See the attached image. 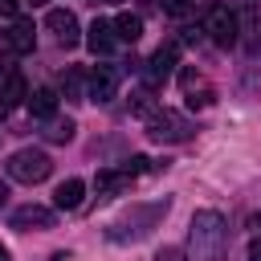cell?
<instances>
[{
    "label": "cell",
    "instance_id": "obj_15",
    "mask_svg": "<svg viewBox=\"0 0 261 261\" xmlns=\"http://www.w3.org/2000/svg\"><path fill=\"white\" fill-rule=\"evenodd\" d=\"M130 188V175L126 171H98L94 175V192L98 196H122Z\"/></svg>",
    "mask_w": 261,
    "mask_h": 261
},
{
    "label": "cell",
    "instance_id": "obj_3",
    "mask_svg": "<svg viewBox=\"0 0 261 261\" xmlns=\"http://www.w3.org/2000/svg\"><path fill=\"white\" fill-rule=\"evenodd\" d=\"M147 135H151L155 143H188V139H192V122H188L179 110L159 106V110L147 118Z\"/></svg>",
    "mask_w": 261,
    "mask_h": 261
},
{
    "label": "cell",
    "instance_id": "obj_19",
    "mask_svg": "<svg viewBox=\"0 0 261 261\" xmlns=\"http://www.w3.org/2000/svg\"><path fill=\"white\" fill-rule=\"evenodd\" d=\"M159 106H155V98H151V90H139V94H130V114H139V118H151Z\"/></svg>",
    "mask_w": 261,
    "mask_h": 261
},
{
    "label": "cell",
    "instance_id": "obj_1",
    "mask_svg": "<svg viewBox=\"0 0 261 261\" xmlns=\"http://www.w3.org/2000/svg\"><path fill=\"white\" fill-rule=\"evenodd\" d=\"M224 216L204 208L192 216V232H188V253L192 261H220L224 257Z\"/></svg>",
    "mask_w": 261,
    "mask_h": 261
},
{
    "label": "cell",
    "instance_id": "obj_12",
    "mask_svg": "<svg viewBox=\"0 0 261 261\" xmlns=\"http://www.w3.org/2000/svg\"><path fill=\"white\" fill-rule=\"evenodd\" d=\"M29 110H33V118H41V122L57 118V90H49V86L33 90V94H29Z\"/></svg>",
    "mask_w": 261,
    "mask_h": 261
},
{
    "label": "cell",
    "instance_id": "obj_20",
    "mask_svg": "<svg viewBox=\"0 0 261 261\" xmlns=\"http://www.w3.org/2000/svg\"><path fill=\"white\" fill-rule=\"evenodd\" d=\"M163 12H167V16H175V20H184V16H192V12H196V0H163Z\"/></svg>",
    "mask_w": 261,
    "mask_h": 261
},
{
    "label": "cell",
    "instance_id": "obj_6",
    "mask_svg": "<svg viewBox=\"0 0 261 261\" xmlns=\"http://www.w3.org/2000/svg\"><path fill=\"white\" fill-rule=\"evenodd\" d=\"M33 45H37V33H33V20H12L4 33H0V49L4 53H12V57H20V53H33Z\"/></svg>",
    "mask_w": 261,
    "mask_h": 261
},
{
    "label": "cell",
    "instance_id": "obj_8",
    "mask_svg": "<svg viewBox=\"0 0 261 261\" xmlns=\"http://www.w3.org/2000/svg\"><path fill=\"white\" fill-rule=\"evenodd\" d=\"M45 24H49V33L65 45V49H73L77 41H82V29H77V16L69 12V8H49L45 12Z\"/></svg>",
    "mask_w": 261,
    "mask_h": 261
},
{
    "label": "cell",
    "instance_id": "obj_21",
    "mask_svg": "<svg viewBox=\"0 0 261 261\" xmlns=\"http://www.w3.org/2000/svg\"><path fill=\"white\" fill-rule=\"evenodd\" d=\"M147 163H151V159H147V155H130V159H126V167H122V171H126V175H143V171H147Z\"/></svg>",
    "mask_w": 261,
    "mask_h": 261
},
{
    "label": "cell",
    "instance_id": "obj_28",
    "mask_svg": "<svg viewBox=\"0 0 261 261\" xmlns=\"http://www.w3.org/2000/svg\"><path fill=\"white\" fill-rule=\"evenodd\" d=\"M106 4H118V0H106Z\"/></svg>",
    "mask_w": 261,
    "mask_h": 261
},
{
    "label": "cell",
    "instance_id": "obj_9",
    "mask_svg": "<svg viewBox=\"0 0 261 261\" xmlns=\"http://www.w3.org/2000/svg\"><path fill=\"white\" fill-rule=\"evenodd\" d=\"M179 82H184V94H188V106H192V110H208V106L216 102V90H212L196 69H184Z\"/></svg>",
    "mask_w": 261,
    "mask_h": 261
},
{
    "label": "cell",
    "instance_id": "obj_24",
    "mask_svg": "<svg viewBox=\"0 0 261 261\" xmlns=\"http://www.w3.org/2000/svg\"><path fill=\"white\" fill-rule=\"evenodd\" d=\"M249 261H261V237L249 241Z\"/></svg>",
    "mask_w": 261,
    "mask_h": 261
},
{
    "label": "cell",
    "instance_id": "obj_23",
    "mask_svg": "<svg viewBox=\"0 0 261 261\" xmlns=\"http://www.w3.org/2000/svg\"><path fill=\"white\" fill-rule=\"evenodd\" d=\"M16 8H20V0H0V16H16Z\"/></svg>",
    "mask_w": 261,
    "mask_h": 261
},
{
    "label": "cell",
    "instance_id": "obj_22",
    "mask_svg": "<svg viewBox=\"0 0 261 261\" xmlns=\"http://www.w3.org/2000/svg\"><path fill=\"white\" fill-rule=\"evenodd\" d=\"M12 73H16V69H12V57H8V53H0V86H4Z\"/></svg>",
    "mask_w": 261,
    "mask_h": 261
},
{
    "label": "cell",
    "instance_id": "obj_4",
    "mask_svg": "<svg viewBox=\"0 0 261 261\" xmlns=\"http://www.w3.org/2000/svg\"><path fill=\"white\" fill-rule=\"evenodd\" d=\"M204 33L216 41V45H232L237 33H241V20L228 4H208L204 8Z\"/></svg>",
    "mask_w": 261,
    "mask_h": 261
},
{
    "label": "cell",
    "instance_id": "obj_13",
    "mask_svg": "<svg viewBox=\"0 0 261 261\" xmlns=\"http://www.w3.org/2000/svg\"><path fill=\"white\" fill-rule=\"evenodd\" d=\"M86 86H90V73H82V69H65V73H61V94H65V102H90Z\"/></svg>",
    "mask_w": 261,
    "mask_h": 261
},
{
    "label": "cell",
    "instance_id": "obj_18",
    "mask_svg": "<svg viewBox=\"0 0 261 261\" xmlns=\"http://www.w3.org/2000/svg\"><path fill=\"white\" fill-rule=\"evenodd\" d=\"M73 130H77V126H73L69 118H49V122H45V139H49V143H69Z\"/></svg>",
    "mask_w": 261,
    "mask_h": 261
},
{
    "label": "cell",
    "instance_id": "obj_7",
    "mask_svg": "<svg viewBox=\"0 0 261 261\" xmlns=\"http://www.w3.org/2000/svg\"><path fill=\"white\" fill-rule=\"evenodd\" d=\"M175 57H179V49H175V45H159V49L151 53V61H143V77H147V86H155V90H159V86L171 77Z\"/></svg>",
    "mask_w": 261,
    "mask_h": 261
},
{
    "label": "cell",
    "instance_id": "obj_26",
    "mask_svg": "<svg viewBox=\"0 0 261 261\" xmlns=\"http://www.w3.org/2000/svg\"><path fill=\"white\" fill-rule=\"evenodd\" d=\"M0 261H8V249H4V245H0Z\"/></svg>",
    "mask_w": 261,
    "mask_h": 261
},
{
    "label": "cell",
    "instance_id": "obj_2",
    "mask_svg": "<svg viewBox=\"0 0 261 261\" xmlns=\"http://www.w3.org/2000/svg\"><path fill=\"white\" fill-rule=\"evenodd\" d=\"M4 171H8V179H16V184H45V179L53 175V159H49L41 147H20V151L8 155Z\"/></svg>",
    "mask_w": 261,
    "mask_h": 261
},
{
    "label": "cell",
    "instance_id": "obj_17",
    "mask_svg": "<svg viewBox=\"0 0 261 261\" xmlns=\"http://www.w3.org/2000/svg\"><path fill=\"white\" fill-rule=\"evenodd\" d=\"M114 37L126 41V45H135V41L143 37V16H135V12H118V16H114Z\"/></svg>",
    "mask_w": 261,
    "mask_h": 261
},
{
    "label": "cell",
    "instance_id": "obj_16",
    "mask_svg": "<svg viewBox=\"0 0 261 261\" xmlns=\"http://www.w3.org/2000/svg\"><path fill=\"white\" fill-rule=\"evenodd\" d=\"M20 102H29V86H24L20 73H12V77L0 86V110H12V106H20Z\"/></svg>",
    "mask_w": 261,
    "mask_h": 261
},
{
    "label": "cell",
    "instance_id": "obj_27",
    "mask_svg": "<svg viewBox=\"0 0 261 261\" xmlns=\"http://www.w3.org/2000/svg\"><path fill=\"white\" fill-rule=\"evenodd\" d=\"M33 4H49V0H33Z\"/></svg>",
    "mask_w": 261,
    "mask_h": 261
},
{
    "label": "cell",
    "instance_id": "obj_10",
    "mask_svg": "<svg viewBox=\"0 0 261 261\" xmlns=\"http://www.w3.org/2000/svg\"><path fill=\"white\" fill-rule=\"evenodd\" d=\"M118 94V69L114 65H94L90 69V102H110Z\"/></svg>",
    "mask_w": 261,
    "mask_h": 261
},
{
    "label": "cell",
    "instance_id": "obj_11",
    "mask_svg": "<svg viewBox=\"0 0 261 261\" xmlns=\"http://www.w3.org/2000/svg\"><path fill=\"white\" fill-rule=\"evenodd\" d=\"M86 45H90V53H94V57H106V53L118 45V37H114V20H94V24H90Z\"/></svg>",
    "mask_w": 261,
    "mask_h": 261
},
{
    "label": "cell",
    "instance_id": "obj_14",
    "mask_svg": "<svg viewBox=\"0 0 261 261\" xmlns=\"http://www.w3.org/2000/svg\"><path fill=\"white\" fill-rule=\"evenodd\" d=\"M82 200H86V184H82V179H65V184L53 192V204H57L61 212H73V208H82Z\"/></svg>",
    "mask_w": 261,
    "mask_h": 261
},
{
    "label": "cell",
    "instance_id": "obj_25",
    "mask_svg": "<svg viewBox=\"0 0 261 261\" xmlns=\"http://www.w3.org/2000/svg\"><path fill=\"white\" fill-rule=\"evenodd\" d=\"M4 200H8V184L0 179V208H4Z\"/></svg>",
    "mask_w": 261,
    "mask_h": 261
},
{
    "label": "cell",
    "instance_id": "obj_5",
    "mask_svg": "<svg viewBox=\"0 0 261 261\" xmlns=\"http://www.w3.org/2000/svg\"><path fill=\"white\" fill-rule=\"evenodd\" d=\"M8 224H12L16 232H45V228L57 224V212L45 208V204H20V208L8 216Z\"/></svg>",
    "mask_w": 261,
    "mask_h": 261
}]
</instances>
